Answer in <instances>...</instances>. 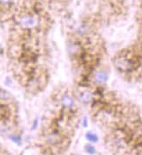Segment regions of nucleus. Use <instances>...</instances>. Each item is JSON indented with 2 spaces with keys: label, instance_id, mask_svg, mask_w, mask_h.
<instances>
[{
  "label": "nucleus",
  "instance_id": "nucleus-1",
  "mask_svg": "<svg viewBox=\"0 0 142 155\" xmlns=\"http://www.w3.org/2000/svg\"><path fill=\"white\" fill-rule=\"evenodd\" d=\"M114 66L121 72H130L136 68V62L134 58L127 56H119L114 58Z\"/></svg>",
  "mask_w": 142,
  "mask_h": 155
},
{
  "label": "nucleus",
  "instance_id": "nucleus-2",
  "mask_svg": "<svg viewBox=\"0 0 142 155\" xmlns=\"http://www.w3.org/2000/svg\"><path fill=\"white\" fill-rule=\"evenodd\" d=\"M18 23L23 29H34L38 26V20L35 15L31 13H25L19 16Z\"/></svg>",
  "mask_w": 142,
  "mask_h": 155
},
{
  "label": "nucleus",
  "instance_id": "nucleus-3",
  "mask_svg": "<svg viewBox=\"0 0 142 155\" xmlns=\"http://www.w3.org/2000/svg\"><path fill=\"white\" fill-rule=\"evenodd\" d=\"M59 103L61 106L68 112H73L76 109V99L75 97L68 92H63L59 97Z\"/></svg>",
  "mask_w": 142,
  "mask_h": 155
},
{
  "label": "nucleus",
  "instance_id": "nucleus-4",
  "mask_svg": "<svg viewBox=\"0 0 142 155\" xmlns=\"http://www.w3.org/2000/svg\"><path fill=\"white\" fill-rule=\"evenodd\" d=\"M67 50L70 57L74 59L81 58V57L84 54V48L82 46V44L78 40H74L69 43Z\"/></svg>",
  "mask_w": 142,
  "mask_h": 155
},
{
  "label": "nucleus",
  "instance_id": "nucleus-5",
  "mask_svg": "<svg viewBox=\"0 0 142 155\" xmlns=\"http://www.w3.org/2000/svg\"><path fill=\"white\" fill-rule=\"evenodd\" d=\"M77 99L84 105H89L95 99V93L91 89H82L78 91Z\"/></svg>",
  "mask_w": 142,
  "mask_h": 155
},
{
  "label": "nucleus",
  "instance_id": "nucleus-6",
  "mask_svg": "<svg viewBox=\"0 0 142 155\" xmlns=\"http://www.w3.org/2000/svg\"><path fill=\"white\" fill-rule=\"evenodd\" d=\"M92 80L96 85H105L108 80V73L105 70H96L92 75Z\"/></svg>",
  "mask_w": 142,
  "mask_h": 155
},
{
  "label": "nucleus",
  "instance_id": "nucleus-7",
  "mask_svg": "<svg viewBox=\"0 0 142 155\" xmlns=\"http://www.w3.org/2000/svg\"><path fill=\"white\" fill-rule=\"evenodd\" d=\"M12 101V96L6 91L0 89V104H7Z\"/></svg>",
  "mask_w": 142,
  "mask_h": 155
},
{
  "label": "nucleus",
  "instance_id": "nucleus-8",
  "mask_svg": "<svg viewBox=\"0 0 142 155\" xmlns=\"http://www.w3.org/2000/svg\"><path fill=\"white\" fill-rule=\"evenodd\" d=\"M60 140V136L58 134H55V133H52L48 135L47 137V141L51 144V145H55V144H58Z\"/></svg>",
  "mask_w": 142,
  "mask_h": 155
},
{
  "label": "nucleus",
  "instance_id": "nucleus-9",
  "mask_svg": "<svg viewBox=\"0 0 142 155\" xmlns=\"http://www.w3.org/2000/svg\"><path fill=\"white\" fill-rule=\"evenodd\" d=\"M86 138H87V140L89 141H91V142H97L98 141V136L97 135H95V134H92V133H87L86 134Z\"/></svg>",
  "mask_w": 142,
  "mask_h": 155
},
{
  "label": "nucleus",
  "instance_id": "nucleus-10",
  "mask_svg": "<svg viewBox=\"0 0 142 155\" xmlns=\"http://www.w3.org/2000/svg\"><path fill=\"white\" fill-rule=\"evenodd\" d=\"M12 2H13V0H0V5L7 7L12 4Z\"/></svg>",
  "mask_w": 142,
  "mask_h": 155
},
{
  "label": "nucleus",
  "instance_id": "nucleus-11",
  "mask_svg": "<svg viewBox=\"0 0 142 155\" xmlns=\"http://www.w3.org/2000/svg\"><path fill=\"white\" fill-rule=\"evenodd\" d=\"M85 150H86V152H87L88 153H90V154H93V153H95V151H96L94 147H92L91 145L86 146V147H85Z\"/></svg>",
  "mask_w": 142,
  "mask_h": 155
}]
</instances>
